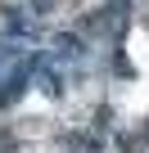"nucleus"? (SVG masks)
<instances>
[{"label":"nucleus","mask_w":149,"mask_h":153,"mask_svg":"<svg viewBox=\"0 0 149 153\" xmlns=\"http://www.w3.org/2000/svg\"><path fill=\"white\" fill-rule=\"evenodd\" d=\"M36 63H41V59H36V54H27L23 63H14V68L5 72V76H0V108H9V104H14V99H18L23 90H27V81H32Z\"/></svg>","instance_id":"1"},{"label":"nucleus","mask_w":149,"mask_h":153,"mask_svg":"<svg viewBox=\"0 0 149 153\" xmlns=\"http://www.w3.org/2000/svg\"><path fill=\"white\" fill-rule=\"evenodd\" d=\"M54 45H59V54H63V59H77V54H82V50H77V36H59Z\"/></svg>","instance_id":"2"}]
</instances>
